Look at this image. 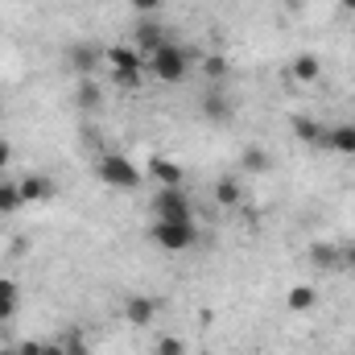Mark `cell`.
<instances>
[{
	"mask_svg": "<svg viewBox=\"0 0 355 355\" xmlns=\"http://www.w3.org/2000/svg\"><path fill=\"white\" fill-rule=\"evenodd\" d=\"M99 103H103V91H99V83L95 79H79V87H75V107L79 112H99Z\"/></svg>",
	"mask_w": 355,
	"mask_h": 355,
	"instance_id": "30bf717a",
	"label": "cell"
},
{
	"mask_svg": "<svg viewBox=\"0 0 355 355\" xmlns=\"http://www.w3.org/2000/svg\"><path fill=\"white\" fill-rule=\"evenodd\" d=\"M289 75H293L297 83H318V79H322V62H318L314 54H297L293 67H289Z\"/></svg>",
	"mask_w": 355,
	"mask_h": 355,
	"instance_id": "4fadbf2b",
	"label": "cell"
},
{
	"mask_svg": "<svg viewBox=\"0 0 355 355\" xmlns=\"http://www.w3.org/2000/svg\"><path fill=\"white\" fill-rule=\"evenodd\" d=\"M112 79H116V87H124V91L141 87V71H112Z\"/></svg>",
	"mask_w": 355,
	"mask_h": 355,
	"instance_id": "7402d4cb",
	"label": "cell"
},
{
	"mask_svg": "<svg viewBox=\"0 0 355 355\" xmlns=\"http://www.w3.org/2000/svg\"><path fill=\"white\" fill-rule=\"evenodd\" d=\"M62 355H87V343H83V335H62Z\"/></svg>",
	"mask_w": 355,
	"mask_h": 355,
	"instance_id": "44dd1931",
	"label": "cell"
},
{
	"mask_svg": "<svg viewBox=\"0 0 355 355\" xmlns=\"http://www.w3.org/2000/svg\"><path fill=\"white\" fill-rule=\"evenodd\" d=\"M99 178L107 182V186H116V190H137L141 186V170L128 162V157H120V153H107L103 162H99Z\"/></svg>",
	"mask_w": 355,
	"mask_h": 355,
	"instance_id": "7a4b0ae2",
	"label": "cell"
},
{
	"mask_svg": "<svg viewBox=\"0 0 355 355\" xmlns=\"http://www.w3.org/2000/svg\"><path fill=\"white\" fill-rule=\"evenodd\" d=\"M153 211H157V219H166V223H190V215H194V207H190V198L182 194V186H162V194L153 198Z\"/></svg>",
	"mask_w": 355,
	"mask_h": 355,
	"instance_id": "3957f363",
	"label": "cell"
},
{
	"mask_svg": "<svg viewBox=\"0 0 355 355\" xmlns=\"http://www.w3.org/2000/svg\"><path fill=\"white\" fill-rule=\"evenodd\" d=\"M0 297H21V289H17L12 277H0Z\"/></svg>",
	"mask_w": 355,
	"mask_h": 355,
	"instance_id": "83f0119b",
	"label": "cell"
},
{
	"mask_svg": "<svg viewBox=\"0 0 355 355\" xmlns=\"http://www.w3.org/2000/svg\"><path fill=\"white\" fill-rule=\"evenodd\" d=\"M202 116L215 120V124H227V120H232V103H227L223 95H207V99H202Z\"/></svg>",
	"mask_w": 355,
	"mask_h": 355,
	"instance_id": "ac0fdd59",
	"label": "cell"
},
{
	"mask_svg": "<svg viewBox=\"0 0 355 355\" xmlns=\"http://www.w3.org/2000/svg\"><path fill=\"white\" fill-rule=\"evenodd\" d=\"M293 137H297L302 145H318V149H327V132H322V124L310 120V116H293Z\"/></svg>",
	"mask_w": 355,
	"mask_h": 355,
	"instance_id": "ba28073f",
	"label": "cell"
},
{
	"mask_svg": "<svg viewBox=\"0 0 355 355\" xmlns=\"http://www.w3.org/2000/svg\"><path fill=\"white\" fill-rule=\"evenodd\" d=\"M149 71H153V79H157V83H166V87L182 83V79H186V71H190L186 50L174 46V42H166L162 50H153V54H149Z\"/></svg>",
	"mask_w": 355,
	"mask_h": 355,
	"instance_id": "6da1fadb",
	"label": "cell"
},
{
	"mask_svg": "<svg viewBox=\"0 0 355 355\" xmlns=\"http://www.w3.org/2000/svg\"><path fill=\"white\" fill-rule=\"evenodd\" d=\"M0 355H17V347H0Z\"/></svg>",
	"mask_w": 355,
	"mask_h": 355,
	"instance_id": "d6a6232c",
	"label": "cell"
},
{
	"mask_svg": "<svg viewBox=\"0 0 355 355\" xmlns=\"http://www.w3.org/2000/svg\"><path fill=\"white\" fill-rule=\"evenodd\" d=\"M153 310H157L153 297H128V302H124V318H128L132 327H149V322H153Z\"/></svg>",
	"mask_w": 355,
	"mask_h": 355,
	"instance_id": "9a60e30c",
	"label": "cell"
},
{
	"mask_svg": "<svg viewBox=\"0 0 355 355\" xmlns=\"http://www.w3.org/2000/svg\"><path fill=\"white\" fill-rule=\"evenodd\" d=\"M21 207H25L21 190H17L12 182H0V215H12V211H21Z\"/></svg>",
	"mask_w": 355,
	"mask_h": 355,
	"instance_id": "ffe728a7",
	"label": "cell"
},
{
	"mask_svg": "<svg viewBox=\"0 0 355 355\" xmlns=\"http://www.w3.org/2000/svg\"><path fill=\"white\" fill-rule=\"evenodd\" d=\"M343 261H347V265H352V272H355V244H352V248H343Z\"/></svg>",
	"mask_w": 355,
	"mask_h": 355,
	"instance_id": "f546056e",
	"label": "cell"
},
{
	"mask_svg": "<svg viewBox=\"0 0 355 355\" xmlns=\"http://www.w3.org/2000/svg\"><path fill=\"white\" fill-rule=\"evenodd\" d=\"M8 162H12V145H8V141H0V174L8 170Z\"/></svg>",
	"mask_w": 355,
	"mask_h": 355,
	"instance_id": "f1b7e54d",
	"label": "cell"
},
{
	"mask_svg": "<svg viewBox=\"0 0 355 355\" xmlns=\"http://www.w3.org/2000/svg\"><path fill=\"white\" fill-rule=\"evenodd\" d=\"M194 240H198L194 223H166V219H157V227H153V244L166 248V252H186V248H194Z\"/></svg>",
	"mask_w": 355,
	"mask_h": 355,
	"instance_id": "277c9868",
	"label": "cell"
},
{
	"mask_svg": "<svg viewBox=\"0 0 355 355\" xmlns=\"http://www.w3.org/2000/svg\"><path fill=\"white\" fill-rule=\"evenodd\" d=\"M202 71H207V79H223V75H227V62H223V58H207Z\"/></svg>",
	"mask_w": 355,
	"mask_h": 355,
	"instance_id": "cb8c5ba5",
	"label": "cell"
},
{
	"mask_svg": "<svg viewBox=\"0 0 355 355\" xmlns=\"http://www.w3.org/2000/svg\"><path fill=\"white\" fill-rule=\"evenodd\" d=\"M17 190H21L25 202H46V198L54 194V182H50L46 174H25L21 182H17Z\"/></svg>",
	"mask_w": 355,
	"mask_h": 355,
	"instance_id": "52a82bcc",
	"label": "cell"
},
{
	"mask_svg": "<svg viewBox=\"0 0 355 355\" xmlns=\"http://www.w3.org/2000/svg\"><path fill=\"white\" fill-rule=\"evenodd\" d=\"M302 4H306V0H285V8H289V12H302Z\"/></svg>",
	"mask_w": 355,
	"mask_h": 355,
	"instance_id": "4dcf8cb0",
	"label": "cell"
},
{
	"mask_svg": "<svg viewBox=\"0 0 355 355\" xmlns=\"http://www.w3.org/2000/svg\"><path fill=\"white\" fill-rule=\"evenodd\" d=\"M132 8H137L141 17H153V12L162 8V0H132Z\"/></svg>",
	"mask_w": 355,
	"mask_h": 355,
	"instance_id": "4316f807",
	"label": "cell"
},
{
	"mask_svg": "<svg viewBox=\"0 0 355 355\" xmlns=\"http://www.w3.org/2000/svg\"><path fill=\"white\" fill-rule=\"evenodd\" d=\"M327 149L355 157V124H339V128H331V132H327Z\"/></svg>",
	"mask_w": 355,
	"mask_h": 355,
	"instance_id": "e0dca14e",
	"label": "cell"
},
{
	"mask_svg": "<svg viewBox=\"0 0 355 355\" xmlns=\"http://www.w3.org/2000/svg\"><path fill=\"white\" fill-rule=\"evenodd\" d=\"M339 8H343V12H352V17H355V0H339Z\"/></svg>",
	"mask_w": 355,
	"mask_h": 355,
	"instance_id": "1f68e13d",
	"label": "cell"
},
{
	"mask_svg": "<svg viewBox=\"0 0 355 355\" xmlns=\"http://www.w3.org/2000/svg\"><path fill=\"white\" fill-rule=\"evenodd\" d=\"M310 265H314V268H335V265H343V248H339V244H327V240H318V244H310Z\"/></svg>",
	"mask_w": 355,
	"mask_h": 355,
	"instance_id": "7c38bea8",
	"label": "cell"
},
{
	"mask_svg": "<svg viewBox=\"0 0 355 355\" xmlns=\"http://www.w3.org/2000/svg\"><path fill=\"white\" fill-rule=\"evenodd\" d=\"M215 198H219L223 207H236V202L244 198V190H240L236 178H219V182H215Z\"/></svg>",
	"mask_w": 355,
	"mask_h": 355,
	"instance_id": "d6986e66",
	"label": "cell"
},
{
	"mask_svg": "<svg viewBox=\"0 0 355 355\" xmlns=\"http://www.w3.org/2000/svg\"><path fill=\"white\" fill-rule=\"evenodd\" d=\"M149 178H157V182H162V186H182V166H178V162H170V157H153V162H149Z\"/></svg>",
	"mask_w": 355,
	"mask_h": 355,
	"instance_id": "2e32d148",
	"label": "cell"
},
{
	"mask_svg": "<svg viewBox=\"0 0 355 355\" xmlns=\"http://www.w3.org/2000/svg\"><path fill=\"white\" fill-rule=\"evenodd\" d=\"M103 58H107L112 71H145V54L137 46H107Z\"/></svg>",
	"mask_w": 355,
	"mask_h": 355,
	"instance_id": "5b68a950",
	"label": "cell"
},
{
	"mask_svg": "<svg viewBox=\"0 0 355 355\" xmlns=\"http://www.w3.org/2000/svg\"><path fill=\"white\" fill-rule=\"evenodd\" d=\"M166 42H170V37L157 29V21H153V17H141V25H137V50L149 58V54H153V50H162Z\"/></svg>",
	"mask_w": 355,
	"mask_h": 355,
	"instance_id": "8992f818",
	"label": "cell"
},
{
	"mask_svg": "<svg viewBox=\"0 0 355 355\" xmlns=\"http://www.w3.org/2000/svg\"><path fill=\"white\" fill-rule=\"evenodd\" d=\"M17 355H46V343H37V339H25V343H17Z\"/></svg>",
	"mask_w": 355,
	"mask_h": 355,
	"instance_id": "484cf974",
	"label": "cell"
},
{
	"mask_svg": "<svg viewBox=\"0 0 355 355\" xmlns=\"http://www.w3.org/2000/svg\"><path fill=\"white\" fill-rule=\"evenodd\" d=\"M153 355H186V343H178V339H157V347H153Z\"/></svg>",
	"mask_w": 355,
	"mask_h": 355,
	"instance_id": "603a6c76",
	"label": "cell"
},
{
	"mask_svg": "<svg viewBox=\"0 0 355 355\" xmlns=\"http://www.w3.org/2000/svg\"><path fill=\"white\" fill-rule=\"evenodd\" d=\"M285 306H289L293 314H310V310L318 306V289H314V285H293L289 297H285Z\"/></svg>",
	"mask_w": 355,
	"mask_h": 355,
	"instance_id": "5bb4252c",
	"label": "cell"
},
{
	"mask_svg": "<svg viewBox=\"0 0 355 355\" xmlns=\"http://www.w3.org/2000/svg\"><path fill=\"white\" fill-rule=\"evenodd\" d=\"M67 58H71V67L79 71V79H87L91 71H95V62H99V50H95L91 42H79V46H71Z\"/></svg>",
	"mask_w": 355,
	"mask_h": 355,
	"instance_id": "9c48e42d",
	"label": "cell"
},
{
	"mask_svg": "<svg viewBox=\"0 0 355 355\" xmlns=\"http://www.w3.org/2000/svg\"><path fill=\"white\" fill-rule=\"evenodd\" d=\"M240 166H244V174H265V170H272V157H268L265 145H244Z\"/></svg>",
	"mask_w": 355,
	"mask_h": 355,
	"instance_id": "8fae6325",
	"label": "cell"
},
{
	"mask_svg": "<svg viewBox=\"0 0 355 355\" xmlns=\"http://www.w3.org/2000/svg\"><path fill=\"white\" fill-rule=\"evenodd\" d=\"M17 302H21V297H0V322H12V314H17Z\"/></svg>",
	"mask_w": 355,
	"mask_h": 355,
	"instance_id": "d4e9b609",
	"label": "cell"
}]
</instances>
